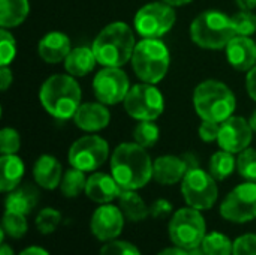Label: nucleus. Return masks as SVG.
Here are the masks:
<instances>
[{
	"instance_id": "nucleus-31",
	"label": "nucleus",
	"mask_w": 256,
	"mask_h": 255,
	"mask_svg": "<svg viewBox=\"0 0 256 255\" xmlns=\"http://www.w3.org/2000/svg\"><path fill=\"white\" fill-rule=\"evenodd\" d=\"M134 138L135 143L146 149L153 147L159 140V128L156 123H153V120H141L135 128Z\"/></svg>"
},
{
	"instance_id": "nucleus-23",
	"label": "nucleus",
	"mask_w": 256,
	"mask_h": 255,
	"mask_svg": "<svg viewBox=\"0 0 256 255\" xmlns=\"http://www.w3.org/2000/svg\"><path fill=\"white\" fill-rule=\"evenodd\" d=\"M0 168H2L0 191L10 192L15 188H18L26 171V167L21 158H18L16 155H2Z\"/></svg>"
},
{
	"instance_id": "nucleus-35",
	"label": "nucleus",
	"mask_w": 256,
	"mask_h": 255,
	"mask_svg": "<svg viewBox=\"0 0 256 255\" xmlns=\"http://www.w3.org/2000/svg\"><path fill=\"white\" fill-rule=\"evenodd\" d=\"M16 54V44L12 33L2 27L0 30V66H8Z\"/></svg>"
},
{
	"instance_id": "nucleus-28",
	"label": "nucleus",
	"mask_w": 256,
	"mask_h": 255,
	"mask_svg": "<svg viewBox=\"0 0 256 255\" xmlns=\"http://www.w3.org/2000/svg\"><path fill=\"white\" fill-rule=\"evenodd\" d=\"M86 186H87L86 173L75 167H72L64 173L60 183L62 194L68 198H76L78 195L82 194V191H86Z\"/></svg>"
},
{
	"instance_id": "nucleus-47",
	"label": "nucleus",
	"mask_w": 256,
	"mask_h": 255,
	"mask_svg": "<svg viewBox=\"0 0 256 255\" xmlns=\"http://www.w3.org/2000/svg\"><path fill=\"white\" fill-rule=\"evenodd\" d=\"M0 255H14V251L9 245L6 243H2V248H0Z\"/></svg>"
},
{
	"instance_id": "nucleus-32",
	"label": "nucleus",
	"mask_w": 256,
	"mask_h": 255,
	"mask_svg": "<svg viewBox=\"0 0 256 255\" xmlns=\"http://www.w3.org/2000/svg\"><path fill=\"white\" fill-rule=\"evenodd\" d=\"M62 222V213L52 207L42 209L36 216V228L40 234L48 236L57 230Z\"/></svg>"
},
{
	"instance_id": "nucleus-16",
	"label": "nucleus",
	"mask_w": 256,
	"mask_h": 255,
	"mask_svg": "<svg viewBox=\"0 0 256 255\" xmlns=\"http://www.w3.org/2000/svg\"><path fill=\"white\" fill-rule=\"evenodd\" d=\"M226 56L237 71H250L256 65V44L249 36L236 35L226 45Z\"/></svg>"
},
{
	"instance_id": "nucleus-29",
	"label": "nucleus",
	"mask_w": 256,
	"mask_h": 255,
	"mask_svg": "<svg viewBox=\"0 0 256 255\" xmlns=\"http://www.w3.org/2000/svg\"><path fill=\"white\" fill-rule=\"evenodd\" d=\"M201 248L207 255H232L234 242L224 233L213 231L204 237Z\"/></svg>"
},
{
	"instance_id": "nucleus-10",
	"label": "nucleus",
	"mask_w": 256,
	"mask_h": 255,
	"mask_svg": "<svg viewBox=\"0 0 256 255\" xmlns=\"http://www.w3.org/2000/svg\"><path fill=\"white\" fill-rule=\"evenodd\" d=\"M134 23L142 38H160L172 29L176 11L165 2H152L136 12Z\"/></svg>"
},
{
	"instance_id": "nucleus-17",
	"label": "nucleus",
	"mask_w": 256,
	"mask_h": 255,
	"mask_svg": "<svg viewBox=\"0 0 256 255\" xmlns=\"http://www.w3.org/2000/svg\"><path fill=\"white\" fill-rule=\"evenodd\" d=\"M74 120L78 128L87 132H98L102 131L110 125L111 114L105 104H96V102H86L81 104L78 111L74 116Z\"/></svg>"
},
{
	"instance_id": "nucleus-46",
	"label": "nucleus",
	"mask_w": 256,
	"mask_h": 255,
	"mask_svg": "<svg viewBox=\"0 0 256 255\" xmlns=\"http://www.w3.org/2000/svg\"><path fill=\"white\" fill-rule=\"evenodd\" d=\"M162 2H165V3H168L171 6H182V5H188L192 0H162Z\"/></svg>"
},
{
	"instance_id": "nucleus-24",
	"label": "nucleus",
	"mask_w": 256,
	"mask_h": 255,
	"mask_svg": "<svg viewBox=\"0 0 256 255\" xmlns=\"http://www.w3.org/2000/svg\"><path fill=\"white\" fill-rule=\"evenodd\" d=\"M96 62L98 59H96L93 48L76 47L70 50V53L68 54L64 60V66H66V71L72 77H84L94 69Z\"/></svg>"
},
{
	"instance_id": "nucleus-45",
	"label": "nucleus",
	"mask_w": 256,
	"mask_h": 255,
	"mask_svg": "<svg viewBox=\"0 0 256 255\" xmlns=\"http://www.w3.org/2000/svg\"><path fill=\"white\" fill-rule=\"evenodd\" d=\"M237 3L244 11H252L256 8V0H237Z\"/></svg>"
},
{
	"instance_id": "nucleus-9",
	"label": "nucleus",
	"mask_w": 256,
	"mask_h": 255,
	"mask_svg": "<svg viewBox=\"0 0 256 255\" xmlns=\"http://www.w3.org/2000/svg\"><path fill=\"white\" fill-rule=\"evenodd\" d=\"M123 102L128 114L136 120H156L165 108L160 90L150 83H141L130 87Z\"/></svg>"
},
{
	"instance_id": "nucleus-49",
	"label": "nucleus",
	"mask_w": 256,
	"mask_h": 255,
	"mask_svg": "<svg viewBox=\"0 0 256 255\" xmlns=\"http://www.w3.org/2000/svg\"><path fill=\"white\" fill-rule=\"evenodd\" d=\"M249 122H250V125H252L254 131L256 132V110H255V113L252 114V117H250V120H249Z\"/></svg>"
},
{
	"instance_id": "nucleus-7",
	"label": "nucleus",
	"mask_w": 256,
	"mask_h": 255,
	"mask_svg": "<svg viewBox=\"0 0 256 255\" xmlns=\"http://www.w3.org/2000/svg\"><path fill=\"white\" fill-rule=\"evenodd\" d=\"M206 236L207 225L201 210L189 206L172 215L170 222V237L176 246L188 251L200 248Z\"/></svg>"
},
{
	"instance_id": "nucleus-42",
	"label": "nucleus",
	"mask_w": 256,
	"mask_h": 255,
	"mask_svg": "<svg viewBox=\"0 0 256 255\" xmlns=\"http://www.w3.org/2000/svg\"><path fill=\"white\" fill-rule=\"evenodd\" d=\"M246 86H248V92H249L250 98L254 101H256V65L249 71V74H248Z\"/></svg>"
},
{
	"instance_id": "nucleus-34",
	"label": "nucleus",
	"mask_w": 256,
	"mask_h": 255,
	"mask_svg": "<svg viewBox=\"0 0 256 255\" xmlns=\"http://www.w3.org/2000/svg\"><path fill=\"white\" fill-rule=\"evenodd\" d=\"M232 18V24L236 29L237 35H243V36H250L256 32V15L252 14V11H240L236 15L231 17Z\"/></svg>"
},
{
	"instance_id": "nucleus-4",
	"label": "nucleus",
	"mask_w": 256,
	"mask_h": 255,
	"mask_svg": "<svg viewBox=\"0 0 256 255\" xmlns=\"http://www.w3.org/2000/svg\"><path fill=\"white\" fill-rule=\"evenodd\" d=\"M195 110L202 120L222 123L232 116L237 107L236 95L222 81H202L194 93Z\"/></svg>"
},
{
	"instance_id": "nucleus-20",
	"label": "nucleus",
	"mask_w": 256,
	"mask_h": 255,
	"mask_svg": "<svg viewBox=\"0 0 256 255\" xmlns=\"http://www.w3.org/2000/svg\"><path fill=\"white\" fill-rule=\"evenodd\" d=\"M33 177L40 188L50 191L56 189L63 179L60 161L52 155H42L33 167Z\"/></svg>"
},
{
	"instance_id": "nucleus-48",
	"label": "nucleus",
	"mask_w": 256,
	"mask_h": 255,
	"mask_svg": "<svg viewBox=\"0 0 256 255\" xmlns=\"http://www.w3.org/2000/svg\"><path fill=\"white\" fill-rule=\"evenodd\" d=\"M189 254L190 255H207L206 252H204V249L200 246V248H195V249H190L189 251Z\"/></svg>"
},
{
	"instance_id": "nucleus-26",
	"label": "nucleus",
	"mask_w": 256,
	"mask_h": 255,
	"mask_svg": "<svg viewBox=\"0 0 256 255\" xmlns=\"http://www.w3.org/2000/svg\"><path fill=\"white\" fill-rule=\"evenodd\" d=\"M28 0H0V26L4 29L20 26L28 15Z\"/></svg>"
},
{
	"instance_id": "nucleus-13",
	"label": "nucleus",
	"mask_w": 256,
	"mask_h": 255,
	"mask_svg": "<svg viewBox=\"0 0 256 255\" xmlns=\"http://www.w3.org/2000/svg\"><path fill=\"white\" fill-rule=\"evenodd\" d=\"M93 90L99 102L105 105H116L126 99L130 84L128 74L116 66H105L93 80Z\"/></svg>"
},
{
	"instance_id": "nucleus-11",
	"label": "nucleus",
	"mask_w": 256,
	"mask_h": 255,
	"mask_svg": "<svg viewBox=\"0 0 256 255\" xmlns=\"http://www.w3.org/2000/svg\"><path fill=\"white\" fill-rule=\"evenodd\" d=\"M110 155L108 143L99 135H86L76 140L69 149V164L84 173L100 168Z\"/></svg>"
},
{
	"instance_id": "nucleus-27",
	"label": "nucleus",
	"mask_w": 256,
	"mask_h": 255,
	"mask_svg": "<svg viewBox=\"0 0 256 255\" xmlns=\"http://www.w3.org/2000/svg\"><path fill=\"white\" fill-rule=\"evenodd\" d=\"M236 168L237 159L234 158V153L226 152L224 149L220 152H216L210 159V174L216 180H225L234 173Z\"/></svg>"
},
{
	"instance_id": "nucleus-5",
	"label": "nucleus",
	"mask_w": 256,
	"mask_h": 255,
	"mask_svg": "<svg viewBox=\"0 0 256 255\" xmlns=\"http://www.w3.org/2000/svg\"><path fill=\"white\" fill-rule=\"evenodd\" d=\"M132 66L144 83L156 84L165 78L170 69V51L158 38H144L135 47Z\"/></svg>"
},
{
	"instance_id": "nucleus-25",
	"label": "nucleus",
	"mask_w": 256,
	"mask_h": 255,
	"mask_svg": "<svg viewBox=\"0 0 256 255\" xmlns=\"http://www.w3.org/2000/svg\"><path fill=\"white\" fill-rule=\"evenodd\" d=\"M118 203L124 218H128L132 222H141L147 216H150V207L146 204L141 195L136 194V191L122 189L118 195Z\"/></svg>"
},
{
	"instance_id": "nucleus-1",
	"label": "nucleus",
	"mask_w": 256,
	"mask_h": 255,
	"mask_svg": "<svg viewBox=\"0 0 256 255\" xmlns=\"http://www.w3.org/2000/svg\"><path fill=\"white\" fill-rule=\"evenodd\" d=\"M111 173L122 189L138 191L153 179V162L146 147L123 143L112 153Z\"/></svg>"
},
{
	"instance_id": "nucleus-40",
	"label": "nucleus",
	"mask_w": 256,
	"mask_h": 255,
	"mask_svg": "<svg viewBox=\"0 0 256 255\" xmlns=\"http://www.w3.org/2000/svg\"><path fill=\"white\" fill-rule=\"evenodd\" d=\"M172 212H174L172 204L168 200H164V198L156 200L150 206V216H153L154 219H164V218L170 216Z\"/></svg>"
},
{
	"instance_id": "nucleus-36",
	"label": "nucleus",
	"mask_w": 256,
	"mask_h": 255,
	"mask_svg": "<svg viewBox=\"0 0 256 255\" xmlns=\"http://www.w3.org/2000/svg\"><path fill=\"white\" fill-rule=\"evenodd\" d=\"M20 134L12 128H3L0 131V152L2 155H15L20 150Z\"/></svg>"
},
{
	"instance_id": "nucleus-39",
	"label": "nucleus",
	"mask_w": 256,
	"mask_h": 255,
	"mask_svg": "<svg viewBox=\"0 0 256 255\" xmlns=\"http://www.w3.org/2000/svg\"><path fill=\"white\" fill-rule=\"evenodd\" d=\"M219 132H220V123L202 120V123L200 126V137H201L202 141L212 143V141L218 140L219 138Z\"/></svg>"
},
{
	"instance_id": "nucleus-33",
	"label": "nucleus",
	"mask_w": 256,
	"mask_h": 255,
	"mask_svg": "<svg viewBox=\"0 0 256 255\" xmlns=\"http://www.w3.org/2000/svg\"><path fill=\"white\" fill-rule=\"evenodd\" d=\"M237 170L248 182H256V149L248 147L237 158Z\"/></svg>"
},
{
	"instance_id": "nucleus-37",
	"label": "nucleus",
	"mask_w": 256,
	"mask_h": 255,
	"mask_svg": "<svg viewBox=\"0 0 256 255\" xmlns=\"http://www.w3.org/2000/svg\"><path fill=\"white\" fill-rule=\"evenodd\" d=\"M100 255H141L140 249L126 240H111L102 246Z\"/></svg>"
},
{
	"instance_id": "nucleus-19",
	"label": "nucleus",
	"mask_w": 256,
	"mask_h": 255,
	"mask_svg": "<svg viewBox=\"0 0 256 255\" xmlns=\"http://www.w3.org/2000/svg\"><path fill=\"white\" fill-rule=\"evenodd\" d=\"M122 192L120 185L117 180L105 173H94L87 179V186H86V195L99 204H110L116 198H118Z\"/></svg>"
},
{
	"instance_id": "nucleus-30",
	"label": "nucleus",
	"mask_w": 256,
	"mask_h": 255,
	"mask_svg": "<svg viewBox=\"0 0 256 255\" xmlns=\"http://www.w3.org/2000/svg\"><path fill=\"white\" fill-rule=\"evenodd\" d=\"M2 230L4 234H8L10 239H22L28 230V224L26 219V215L15 213V212H4L3 221H2Z\"/></svg>"
},
{
	"instance_id": "nucleus-18",
	"label": "nucleus",
	"mask_w": 256,
	"mask_h": 255,
	"mask_svg": "<svg viewBox=\"0 0 256 255\" xmlns=\"http://www.w3.org/2000/svg\"><path fill=\"white\" fill-rule=\"evenodd\" d=\"M189 167L184 158L166 155L153 162V179L160 185H176L183 182Z\"/></svg>"
},
{
	"instance_id": "nucleus-43",
	"label": "nucleus",
	"mask_w": 256,
	"mask_h": 255,
	"mask_svg": "<svg viewBox=\"0 0 256 255\" xmlns=\"http://www.w3.org/2000/svg\"><path fill=\"white\" fill-rule=\"evenodd\" d=\"M158 255H190L188 249H183V248H178V246H174V248H166L164 251H160Z\"/></svg>"
},
{
	"instance_id": "nucleus-12",
	"label": "nucleus",
	"mask_w": 256,
	"mask_h": 255,
	"mask_svg": "<svg viewBox=\"0 0 256 255\" xmlns=\"http://www.w3.org/2000/svg\"><path fill=\"white\" fill-rule=\"evenodd\" d=\"M220 215L234 224L256 219V182H246L234 188L222 201Z\"/></svg>"
},
{
	"instance_id": "nucleus-14",
	"label": "nucleus",
	"mask_w": 256,
	"mask_h": 255,
	"mask_svg": "<svg viewBox=\"0 0 256 255\" xmlns=\"http://www.w3.org/2000/svg\"><path fill=\"white\" fill-rule=\"evenodd\" d=\"M254 128L250 122H248L244 117L231 116L225 122L220 123V132H219V146L231 153H240L246 150L254 138Z\"/></svg>"
},
{
	"instance_id": "nucleus-22",
	"label": "nucleus",
	"mask_w": 256,
	"mask_h": 255,
	"mask_svg": "<svg viewBox=\"0 0 256 255\" xmlns=\"http://www.w3.org/2000/svg\"><path fill=\"white\" fill-rule=\"evenodd\" d=\"M38 203H39V191L33 185L26 183L22 186L20 185L18 188L9 192L4 201V207L8 212H15L27 216L28 213L33 212Z\"/></svg>"
},
{
	"instance_id": "nucleus-3",
	"label": "nucleus",
	"mask_w": 256,
	"mask_h": 255,
	"mask_svg": "<svg viewBox=\"0 0 256 255\" xmlns=\"http://www.w3.org/2000/svg\"><path fill=\"white\" fill-rule=\"evenodd\" d=\"M39 98L52 117L68 120L81 105V87L70 74H56L42 84Z\"/></svg>"
},
{
	"instance_id": "nucleus-15",
	"label": "nucleus",
	"mask_w": 256,
	"mask_h": 255,
	"mask_svg": "<svg viewBox=\"0 0 256 255\" xmlns=\"http://www.w3.org/2000/svg\"><path fill=\"white\" fill-rule=\"evenodd\" d=\"M90 228L93 236L100 242L116 240L124 228V215L120 207L110 204H102L94 210Z\"/></svg>"
},
{
	"instance_id": "nucleus-21",
	"label": "nucleus",
	"mask_w": 256,
	"mask_h": 255,
	"mask_svg": "<svg viewBox=\"0 0 256 255\" xmlns=\"http://www.w3.org/2000/svg\"><path fill=\"white\" fill-rule=\"evenodd\" d=\"M70 53V39L62 32H50L39 42V54L46 63H60Z\"/></svg>"
},
{
	"instance_id": "nucleus-41",
	"label": "nucleus",
	"mask_w": 256,
	"mask_h": 255,
	"mask_svg": "<svg viewBox=\"0 0 256 255\" xmlns=\"http://www.w3.org/2000/svg\"><path fill=\"white\" fill-rule=\"evenodd\" d=\"M12 80H14L12 71H10L8 66H2V68H0V89H2L3 92L8 90V87L12 84Z\"/></svg>"
},
{
	"instance_id": "nucleus-8",
	"label": "nucleus",
	"mask_w": 256,
	"mask_h": 255,
	"mask_svg": "<svg viewBox=\"0 0 256 255\" xmlns=\"http://www.w3.org/2000/svg\"><path fill=\"white\" fill-rule=\"evenodd\" d=\"M182 192L188 206L198 210H210L219 197L216 179L200 167L186 173L182 182Z\"/></svg>"
},
{
	"instance_id": "nucleus-38",
	"label": "nucleus",
	"mask_w": 256,
	"mask_h": 255,
	"mask_svg": "<svg viewBox=\"0 0 256 255\" xmlns=\"http://www.w3.org/2000/svg\"><path fill=\"white\" fill-rule=\"evenodd\" d=\"M232 255H256V234L240 236L234 242Z\"/></svg>"
},
{
	"instance_id": "nucleus-44",
	"label": "nucleus",
	"mask_w": 256,
	"mask_h": 255,
	"mask_svg": "<svg viewBox=\"0 0 256 255\" xmlns=\"http://www.w3.org/2000/svg\"><path fill=\"white\" fill-rule=\"evenodd\" d=\"M20 255H50V252L45 251L40 246H28L27 249H24Z\"/></svg>"
},
{
	"instance_id": "nucleus-6",
	"label": "nucleus",
	"mask_w": 256,
	"mask_h": 255,
	"mask_svg": "<svg viewBox=\"0 0 256 255\" xmlns=\"http://www.w3.org/2000/svg\"><path fill=\"white\" fill-rule=\"evenodd\" d=\"M236 35L232 18L220 11H206L200 14L190 26L192 41L208 50L226 47Z\"/></svg>"
},
{
	"instance_id": "nucleus-2",
	"label": "nucleus",
	"mask_w": 256,
	"mask_h": 255,
	"mask_svg": "<svg viewBox=\"0 0 256 255\" xmlns=\"http://www.w3.org/2000/svg\"><path fill=\"white\" fill-rule=\"evenodd\" d=\"M135 47V35L130 26L123 21H116L98 35L92 48L98 63L120 68L132 59Z\"/></svg>"
}]
</instances>
